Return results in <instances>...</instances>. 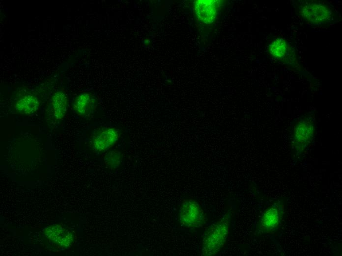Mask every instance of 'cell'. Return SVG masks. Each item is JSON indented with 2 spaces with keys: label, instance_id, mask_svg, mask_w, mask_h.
I'll list each match as a JSON object with an SVG mask.
<instances>
[{
  "label": "cell",
  "instance_id": "3957f363",
  "mask_svg": "<svg viewBox=\"0 0 342 256\" xmlns=\"http://www.w3.org/2000/svg\"><path fill=\"white\" fill-rule=\"evenodd\" d=\"M205 214L200 205L191 198L183 199L179 209L180 225L186 229L202 227Z\"/></svg>",
  "mask_w": 342,
  "mask_h": 256
},
{
  "label": "cell",
  "instance_id": "277c9868",
  "mask_svg": "<svg viewBox=\"0 0 342 256\" xmlns=\"http://www.w3.org/2000/svg\"><path fill=\"white\" fill-rule=\"evenodd\" d=\"M298 7L301 15L307 21L314 24L328 22L332 18L331 9L319 2L302 1Z\"/></svg>",
  "mask_w": 342,
  "mask_h": 256
},
{
  "label": "cell",
  "instance_id": "8992f818",
  "mask_svg": "<svg viewBox=\"0 0 342 256\" xmlns=\"http://www.w3.org/2000/svg\"><path fill=\"white\" fill-rule=\"evenodd\" d=\"M314 121L309 118L299 120L294 128V141L295 147L302 151L313 138L314 133Z\"/></svg>",
  "mask_w": 342,
  "mask_h": 256
},
{
  "label": "cell",
  "instance_id": "5b68a950",
  "mask_svg": "<svg viewBox=\"0 0 342 256\" xmlns=\"http://www.w3.org/2000/svg\"><path fill=\"white\" fill-rule=\"evenodd\" d=\"M119 133L114 128L104 127L96 129L91 136L94 149L105 151L114 146L118 140Z\"/></svg>",
  "mask_w": 342,
  "mask_h": 256
},
{
  "label": "cell",
  "instance_id": "8fae6325",
  "mask_svg": "<svg viewBox=\"0 0 342 256\" xmlns=\"http://www.w3.org/2000/svg\"><path fill=\"white\" fill-rule=\"evenodd\" d=\"M67 96L63 92L55 93L52 98L51 104L54 116L58 120L62 119L67 110Z\"/></svg>",
  "mask_w": 342,
  "mask_h": 256
},
{
  "label": "cell",
  "instance_id": "9c48e42d",
  "mask_svg": "<svg viewBox=\"0 0 342 256\" xmlns=\"http://www.w3.org/2000/svg\"><path fill=\"white\" fill-rule=\"evenodd\" d=\"M39 106L38 98L32 94L28 93L16 102L15 108L18 113L28 115L35 112Z\"/></svg>",
  "mask_w": 342,
  "mask_h": 256
},
{
  "label": "cell",
  "instance_id": "ba28073f",
  "mask_svg": "<svg viewBox=\"0 0 342 256\" xmlns=\"http://www.w3.org/2000/svg\"><path fill=\"white\" fill-rule=\"evenodd\" d=\"M281 219V211L276 205L268 208L262 215L260 222V229L264 232H269L279 225Z\"/></svg>",
  "mask_w": 342,
  "mask_h": 256
},
{
  "label": "cell",
  "instance_id": "6da1fadb",
  "mask_svg": "<svg viewBox=\"0 0 342 256\" xmlns=\"http://www.w3.org/2000/svg\"><path fill=\"white\" fill-rule=\"evenodd\" d=\"M230 215L226 213L209 227L203 240L202 255L214 256L224 247L228 237Z\"/></svg>",
  "mask_w": 342,
  "mask_h": 256
},
{
  "label": "cell",
  "instance_id": "30bf717a",
  "mask_svg": "<svg viewBox=\"0 0 342 256\" xmlns=\"http://www.w3.org/2000/svg\"><path fill=\"white\" fill-rule=\"evenodd\" d=\"M95 99L88 93H81L76 98L75 102V109L81 116H89L95 107Z\"/></svg>",
  "mask_w": 342,
  "mask_h": 256
},
{
  "label": "cell",
  "instance_id": "7c38bea8",
  "mask_svg": "<svg viewBox=\"0 0 342 256\" xmlns=\"http://www.w3.org/2000/svg\"><path fill=\"white\" fill-rule=\"evenodd\" d=\"M288 46L284 40L278 38L275 40L269 46V53L273 57L283 59L288 53Z\"/></svg>",
  "mask_w": 342,
  "mask_h": 256
},
{
  "label": "cell",
  "instance_id": "4fadbf2b",
  "mask_svg": "<svg viewBox=\"0 0 342 256\" xmlns=\"http://www.w3.org/2000/svg\"><path fill=\"white\" fill-rule=\"evenodd\" d=\"M122 156L120 151L112 150L107 153L103 158L104 163L109 168L114 170L120 165Z\"/></svg>",
  "mask_w": 342,
  "mask_h": 256
},
{
  "label": "cell",
  "instance_id": "52a82bcc",
  "mask_svg": "<svg viewBox=\"0 0 342 256\" xmlns=\"http://www.w3.org/2000/svg\"><path fill=\"white\" fill-rule=\"evenodd\" d=\"M221 1L197 0L194 2V10L198 20L205 24L212 23L219 11Z\"/></svg>",
  "mask_w": 342,
  "mask_h": 256
},
{
  "label": "cell",
  "instance_id": "7a4b0ae2",
  "mask_svg": "<svg viewBox=\"0 0 342 256\" xmlns=\"http://www.w3.org/2000/svg\"><path fill=\"white\" fill-rule=\"evenodd\" d=\"M41 239L45 245L53 251L69 249L75 239L72 230L60 224H53L41 231Z\"/></svg>",
  "mask_w": 342,
  "mask_h": 256
}]
</instances>
